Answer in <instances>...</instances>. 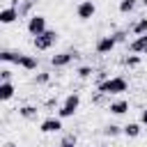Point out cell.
Listing matches in <instances>:
<instances>
[{"mask_svg":"<svg viewBox=\"0 0 147 147\" xmlns=\"http://www.w3.org/2000/svg\"><path fill=\"white\" fill-rule=\"evenodd\" d=\"M126 87H129V83H126L122 76H113V78H108V80H103V83L96 85V90L103 92L106 96H110V94H122V92H126Z\"/></svg>","mask_w":147,"mask_h":147,"instance_id":"cell-1","label":"cell"},{"mask_svg":"<svg viewBox=\"0 0 147 147\" xmlns=\"http://www.w3.org/2000/svg\"><path fill=\"white\" fill-rule=\"evenodd\" d=\"M78 106H80V96L74 92V94H69V96L64 99V103L60 106V110H57V117H60V119L74 117V115H76V110H78Z\"/></svg>","mask_w":147,"mask_h":147,"instance_id":"cell-2","label":"cell"},{"mask_svg":"<svg viewBox=\"0 0 147 147\" xmlns=\"http://www.w3.org/2000/svg\"><path fill=\"white\" fill-rule=\"evenodd\" d=\"M57 37H60V34H57L55 30H46L44 34L34 37V48H37V51H48L51 46H55Z\"/></svg>","mask_w":147,"mask_h":147,"instance_id":"cell-3","label":"cell"},{"mask_svg":"<svg viewBox=\"0 0 147 147\" xmlns=\"http://www.w3.org/2000/svg\"><path fill=\"white\" fill-rule=\"evenodd\" d=\"M46 30H48V28H46V16L34 14V16L28 18V32H30L32 37H39V34H44Z\"/></svg>","mask_w":147,"mask_h":147,"instance_id":"cell-4","label":"cell"},{"mask_svg":"<svg viewBox=\"0 0 147 147\" xmlns=\"http://www.w3.org/2000/svg\"><path fill=\"white\" fill-rule=\"evenodd\" d=\"M76 14H78L80 21H90V18L96 14V5H94L92 0H83V2L76 7Z\"/></svg>","mask_w":147,"mask_h":147,"instance_id":"cell-5","label":"cell"},{"mask_svg":"<svg viewBox=\"0 0 147 147\" xmlns=\"http://www.w3.org/2000/svg\"><path fill=\"white\" fill-rule=\"evenodd\" d=\"M74 57H76V53H71V51H64V53H57V55H53V57H51V64H53L55 69H62V67H69V64L74 62Z\"/></svg>","mask_w":147,"mask_h":147,"instance_id":"cell-6","label":"cell"},{"mask_svg":"<svg viewBox=\"0 0 147 147\" xmlns=\"http://www.w3.org/2000/svg\"><path fill=\"white\" fill-rule=\"evenodd\" d=\"M39 131L41 133H57V131H62V119L60 117H48V119L41 122Z\"/></svg>","mask_w":147,"mask_h":147,"instance_id":"cell-7","label":"cell"},{"mask_svg":"<svg viewBox=\"0 0 147 147\" xmlns=\"http://www.w3.org/2000/svg\"><path fill=\"white\" fill-rule=\"evenodd\" d=\"M115 37L113 34H106V37H101L99 41H96V53H101V55H106V53H110L113 48H115Z\"/></svg>","mask_w":147,"mask_h":147,"instance_id":"cell-8","label":"cell"},{"mask_svg":"<svg viewBox=\"0 0 147 147\" xmlns=\"http://www.w3.org/2000/svg\"><path fill=\"white\" fill-rule=\"evenodd\" d=\"M16 18H21V14H18V9L11 5V7H5L2 11H0V23L2 25H9V23H14Z\"/></svg>","mask_w":147,"mask_h":147,"instance_id":"cell-9","label":"cell"},{"mask_svg":"<svg viewBox=\"0 0 147 147\" xmlns=\"http://www.w3.org/2000/svg\"><path fill=\"white\" fill-rule=\"evenodd\" d=\"M108 110H110L113 115H124V113L129 110V101H126V99H117V101H110Z\"/></svg>","mask_w":147,"mask_h":147,"instance_id":"cell-10","label":"cell"},{"mask_svg":"<svg viewBox=\"0 0 147 147\" xmlns=\"http://www.w3.org/2000/svg\"><path fill=\"white\" fill-rule=\"evenodd\" d=\"M145 48H147V34L136 37V39L129 44V51H131V53H145Z\"/></svg>","mask_w":147,"mask_h":147,"instance_id":"cell-11","label":"cell"},{"mask_svg":"<svg viewBox=\"0 0 147 147\" xmlns=\"http://www.w3.org/2000/svg\"><path fill=\"white\" fill-rule=\"evenodd\" d=\"M21 57H23V53H16V51H2L0 53V60L7 62V64H18Z\"/></svg>","mask_w":147,"mask_h":147,"instance_id":"cell-12","label":"cell"},{"mask_svg":"<svg viewBox=\"0 0 147 147\" xmlns=\"http://www.w3.org/2000/svg\"><path fill=\"white\" fill-rule=\"evenodd\" d=\"M14 83L11 80H7V83H0V101H9L11 96H14Z\"/></svg>","mask_w":147,"mask_h":147,"instance_id":"cell-13","label":"cell"},{"mask_svg":"<svg viewBox=\"0 0 147 147\" xmlns=\"http://www.w3.org/2000/svg\"><path fill=\"white\" fill-rule=\"evenodd\" d=\"M122 133H124L126 138H138V136H140V124H138V122H129L126 126H122Z\"/></svg>","mask_w":147,"mask_h":147,"instance_id":"cell-14","label":"cell"},{"mask_svg":"<svg viewBox=\"0 0 147 147\" xmlns=\"http://www.w3.org/2000/svg\"><path fill=\"white\" fill-rule=\"evenodd\" d=\"M37 57L34 55H25L23 53V57H21V62H18V67H23V69H28V71H32V69H37Z\"/></svg>","mask_w":147,"mask_h":147,"instance_id":"cell-15","label":"cell"},{"mask_svg":"<svg viewBox=\"0 0 147 147\" xmlns=\"http://www.w3.org/2000/svg\"><path fill=\"white\" fill-rule=\"evenodd\" d=\"M131 32H133L136 37H142V34H147V18H138V21L133 23Z\"/></svg>","mask_w":147,"mask_h":147,"instance_id":"cell-16","label":"cell"},{"mask_svg":"<svg viewBox=\"0 0 147 147\" xmlns=\"http://www.w3.org/2000/svg\"><path fill=\"white\" fill-rule=\"evenodd\" d=\"M37 108L34 106H23V108H18V115L21 117H25V119H37Z\"/></svg>","mask_w":147,"mask_h":147,"instance_id":"cell-17","label":"cell"},{"mask_svg":"<svg viewBox=\"0 0 147 147\" xmlns=\"http://www.w3.org/2000/svg\"><path fill=\"white\" fill-rule=\"evenodd\" d=\"M136 5H138V0H122L119 2V11L122 14H131L136 9Z\"/></svg>","mask_w":147,"mask_h":147,"instance_id":"cell-18","label":"cell"},{"mask_svg":"<svg viewBox=\"0 0 147 147\" xmlns=\"http://www.w3.org/2000/svg\"><path fill=\"white\" fill-rule=\"evenodd\" d=\"M122 133V126H117V124H108L106 129H103V136H108V138H115V136H119Z\"/></svg>","mask_w":147,"mask_h":147,"instance_id":"cell-19","label":"cell"},{"mask_svg":"<svg viewBox=\"0 0 147 147\" xmlns=\"http://www.w3.org/2000/svg\"><path fill=\"white\" fill-rule=\"evenodd\" d=\"M76 74H78V78H90V76L94 74V69H92V67H80Z\"/></svg>","mask_w":147,"mask_h":147,"instance_id":"cell-20","label":"cell"},{"mask_svg":"<svg viewBox=\"0 0 147 147\" xmlns=\"http://www.w3.org/2000/svg\"><path fill=\"white\" fill-rule=\"evenodd\" d=\"M124 64H126V67H138V64H140V55H129V57L124 60Z\"/></svg>","mask_w":147,"mask_h":147,"instance_id":"cell-21","label":"cell"},{"mask_svg":"<svg viewBox=\"0 0 147 147\" xmlns=\"http://www.w3.org/2000/svg\"><path fill=\"white\" fill-rule=\"evenodd\" d=\"M30 7H32V0H25V2L18 7V14H21V16H25V14L30 11Z\"/></svg>","mask_w":147,"mask_h":147,"instance_id":"cell-22","label":"cell"},{"mask_svg":"<svg viewBox=\"0 0 147 147\" xmlns=\"http://www.w3.org/2000/svg\"><path fill=\"white\" fill-rule=\"evenodd\" d=\"M48 78H51V76H48L46 71H41V74H39L37 78H34V83H39V85H44V83H48Z\"/></svg>","mask_w":147,"mask_h":147,"instance_id":"cell-23","label":"cell"},{"mask_svg":"<svg viewBox=\"0 0 147 147\" xmlns=\"http://www.w3.org/2000/svg\"><path fill=\"white\" fill-rule=\"evenodd\" d=\"M0 76H2V83H7V80L11 78V71H9V69H2V71H0Z\"/></svg>","mask_w":147,"mask_h":147,"instance_id":"cell-24","label":"cell"},{"mask_svg":"<svg viewBox=\"0 0 147 147\" xmlns=\"http://www.w3.org/2000/svg\"><path fill=\"white\" fill-rule=\"evenodd\" d=\"M113 37H115V41L119 44V41H124V39H126V32H115Z\"/></svg>","mask_w":147,"mask_h":147,"instance_id":"cell-25","label":"cell"},{"mask_svg":"<svg viewBox=\"0 0 147 147\" xmlns=\"http://www.w3.org/2000/svg\"><path fill=\"white\" fill-rule=\"evenodd\" d=\"M140 124H147V108L140 113Z\"/></svg>","mask_w":147,"mask_h":147,"instance_id":"cell-26","label":"cell"},{"mask_svg":"<svg viewBox=\"0 0 147 147\" xmlns=\"http://www.w3.org/2000/svg\"><path fill=\"white\" fill-rule=\"evenodd\" d=\"M57 147H76V145H71V142H62V145H57Z\"/></svg>","mask_w":147,"mask_h":147,"instance_id":"cell-27","label":"cell"},{"mask_svg":"<svg viewBox=\"0 0 147 147\" xmlns=\"http://www.w3.org/2000/svg\"><path fill=\"white\" fill-rule=\"evenodd\" d=\"M142 5H145V7H147V0H142Z\"/></svg>","mask_w":147,"mask_h":147,"instance_id":"cell-28","label":"cell"},{"mask_svg":"<svg viewBox=\"0 0 147 147\" xmlns=\"http://www.w3.org/2000/svg\"><path fill=\"white\" fill-rule=\"evenodd\" d=\"M145 55H147V48H145Z\"/></svg>","mask_w":147,"mask_h":147,"instance_id":"cell-29","label":"cell"}]
</instances>
